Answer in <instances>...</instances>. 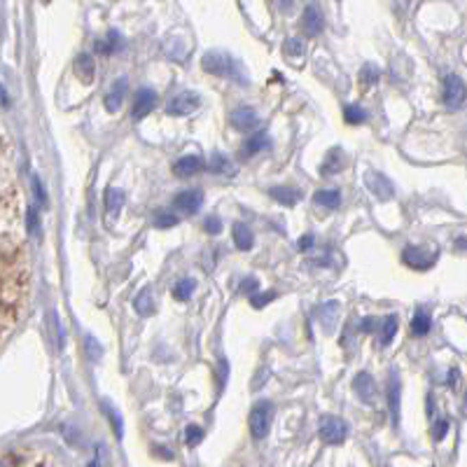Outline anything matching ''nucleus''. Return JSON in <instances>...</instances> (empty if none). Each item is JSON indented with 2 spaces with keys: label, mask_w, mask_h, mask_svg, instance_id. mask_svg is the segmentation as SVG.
Returning a JSON list of instances; mask_svg holds the SVG:
<instances>
[{
  "label": "nucleus",
  "mask_w": 467,
  "mask_h": 467,
  "mask_svg": "<svg viewBox=\"0 0 467 467\" xmlns=\"http://www.w3.org/2000/svg\"><path fill=\"white\" fill-rule=\"evenodd\" d=\"M28 290L24 252L0 239V337H5L19 318Z\"/></svg>",
  "instance_id": "obj_1"
},
{
  "label": "nucleus",
  "mask_w": 467,
  "mask_h": 467,
  "mask_svg": "<svg viewBox=\"0 0 467 467\" xmlns=\"http://www.w3.org/2000/svg\"><path fill=\"white\" fill-rule=\"evenodd\" d=\"M201 66H204L206 73L211 75H217V77H227V80H234V82H246L243 73H241V63L234 59V56H229L227 51H208V54H204V59H201Z\"/></svg>",
  "instance_id": "obj_2"
},
{
  "label": "nucleus",
  "mask_w": 467,
  "mask_h": 467,
  "mask_svg": "<svg viewBox=\"0 0 467 467\" xmlns=\"http://www.w3.org/2000/svg\"><path fill=\"white\" fill-rule=\"evenodd\" d=\"M271 423H274V405L269 400H262L252 407L250 411V432L255 440H264L271 430Z\"/></svg>",
  "instance_id": "obj_3"
},
{
  "label": "nucleus",
  "mask_w": 467,
  "mask_h": 467,
  "mask_svg": "<svg viewBox=\"0 0 467 467\" xmlns=\"http://www.w3.org/2000/svg\"><path fill=\"white\" fill-rule=\"evenodd\" d=\"M442 99H444V106H446L448 110H458L467 99V84L458 77V75H453V73L446 75V77H444Z\"/></svg>",
  "instance_id": "obj_4"
},
{
  "label": "nucleus",
  "mask_w": 467,
  "mask_h": 467,
  "mask_svg": "<svg viewBox=\"0 0 467 467\" xmlns=\"http://www.w3.org/2000/svg\"><path fill=\"white\" fill-rule=\"evenodd\" d=\"M201 108V96L197 91H180V94H176L173 99L169 101V115L173 117H187V115L197 112Z\"/></svg>",
  "instance_id": "obj_5"
},
{
  "label": "nucleus",
  "mask_w": 467,
  "mask_h": 467,
  "mask_svg": "<svg viewBox=\"0 0 467 467\" xmlns=\"http://www.w3.org/2000/svg\"><path fill=\"white\" fill-rule=\"evenodd\" d=\"M154 108H157V91L143 86V89L136 91L134 103H131V119H134V122H141V119H145Z\"/></svg>",
  "instance_id": "obj_6"
},
{
  "label": "nucleus",
  "mask_w": 467,
  "mask_h": 467,
  "mask_svg": "<svg viewBox=\"0 0 467 467\" xmlns=\"http://www.w3.org/2000/svg\"><path fill=\"white\" fill-rule=\"evenodd\" d=\"M435 259H437V252H425L423 248H418V246H409L402 250V262L416 271L430 269L432 264H435Z\"/></svg>",
  "instance_id": "obj_7"
},
{
  "label": "nucleus",
  "mask_w": 467,
  "mask_h": 467,
  "mask_svg": "<svg viewBox=\"0 0 467 467\" xmlns=\"http://www.w3.org/2000/svg\"><path fill=\"white\" fill-rule=\"evenodd\" d=\"M348 435V428L342 418L337 416H325L320 420V437L325 444H342Z\"/></svg>",
  "instance_id": "obj_8"
},
{
  "label": "nucleus",
  "mask_w": 467,
  "mask_h": 467,
  "mask_svg": "<svg viewBox=\"0 0 467 467\" xmlns=\"http://www.w3.org/2000/svg\"><path fill=\"white\" fill-rule=\"evenodd\" d=\"M201 201H204V194H201L199 189H184V192H180L173 199V206H176L178 213H182V215H197L201 208Z\"/></svg>",
  "instance_id": "obj_9"
},
{
  "label": "nucleus",
  "mask_w": 467,
  "mask_h": 467,
  "mask_svg": "<svg viewBox=\"0 0 467 467\" xmlns=\"http://www.w3.org/2000/svg\"><path fill=\"white\" fill-rule=\"evenodd\" d=\"M126 89H129V80L126 77H117L112 82V86L108 89L106 99H103V106H106L108 112H117L122 108V103L126 99Z\"/></svg>",
  "instance_id": "obj_10"
},
{
  "label": "nucleus",
  "mask_w": 467,
  "mask_h": 467,
  "mask_svg": "<svg viewBox=\"0 0 467 467\" xmlns=\"http://www.w3.org/2000/svg\"><path fill=\"white\" fill-rule=\"evenodd\" d=\"M229 124H232L236 131H250L259 124V115L255 112V108L250 106L236 108V110L229 115Z\"/></svg>",
  "instance_id": "obj_11"
},
{
  "label": "nucleus",
  "mask_w": 467,
  "mask_h": 467,
  "mask_svg": "<svg viewBox=\"0 0 467 467\" xmlns=\"http://www.w3.org/2000/svg\"><path fill=\"white\" fill-rule=\"evenodd\" d=\"M299 26H302V31L307 33L309 38L320 36V33H322V26H325V19H322L318 5H307V10H304Z\"/></svg>",
  "instance_id": "obj_12"
},
{
  "label": "nucleus",
  "mask_w": 467,
  "mask_h": 467,
  "mask_svg": "<svg viewBox=\"0 0 467 467\" xmlns=\"http://www.w3.org/2000/svg\"><path fill=\"white\" fill-rule=\"evenodd\" d=\"M271 145V138L264 134V131H259V134L255 136H250L248 141L243 143V145L239 147V159L241 161H248V159H252L255 154H259L262 149H267Z\"/></svg>",
  "instance_id": "obj_13"
},
{
  "label": "nucleus",
  "mask_w": 467,
  "mask_h": 467,
  "mask_svg": "<svg viewBox=\"0 0 467 467\" xmlns=\"http://www.w3.org/2000/svg\"><path fill=\"white\" fill-rule=\"evenodd\" d=\"M0 467H43L33 453L24 451H3L0 453Z\"/></svg>",
  "instance_id": "obj_14"
},
{
  "label": "nucleus",
  "mask_w": 467,
  "mask_h": 467,
  "mask_svg": "<svg viewBox=\"0 0 467 467\" xmlns=\"http://www.w3.org/2000/svg\"><path fill=\"white\" fill-rule=\"evenodd\" d=\"M367 189L381 201H388L393 197V184L381 173H367Z\"/></svg>",
  "instance_id": "obj_15"
},
{
  "label": "nucleus",
  "mask_w": 467,
  "mask_h": 467,
  "mask_svg": "<svg viewBox=\"0 0 467 467\" xmlns=\"http://www.w3.org/2000/svg\"><path fill=\"white\" fill-rule=\"evenodd\" d=\"M269 197L283 206H297L304 194H302V189H295V187H290V184H278V187L269 189Z\"/></svg>",
  "instance_id": "obj_16"
},
{
  "label": "nucleus",
  "mask_w": 467,
  "mask_h": 467,
  "mask_svg": "<svg viewBox=\"0 0 467 467\" xmlns=\"http://www.w3.org/2000/svg\"><path fill=\"white\" fill-rule=\"evenodd\" d=\"M124 201H126V194L119 187H108L106 189V194H103V204H106V215L110 217V220H115V217L119 215Z\"/></svg>",
  "instance_id": "obj_17"
},
{
  "label": "nucleus",
  "mask_w": 467,
  "mask_h": 467,
  "mask_svg": "<svg viewBox=\"0 0 467 467\" xmlns=\"http://www.w3.org/2000/svg\"><path fill=\"white\" fill-rule=\"evenodd\" d=\"M201 157H197V154H187V157H180L173 164V173H176L178 178H192L197 176V173L201 171Z\"/></svg>",
  "instance_id": "obj_18"
},
{
  "label": "nucleus",
  "mask_w": 467,
  "mask_h": 467,
  "mask_svg": "<svg viewBox=\"0 0 467 467\" xmlns=\"http://www.w3.org/2000/svg\"><path fill=\"white\" fill-rule=\"evenodd\" d=\"M94 49L103 56H112V54H117V51L124 49V38L119 36V31H108V38L96 40Z\"/></svg>",
  "instance_id": "obj_19"
},
{
  "label": "nucleus",
  "mask_w": 467,
  "mask_h": 467,
  "mask_svg": "<svg viewBox=\"0 0 467 467\" xmlns=\"http://www.w3.org/2000/svg\"><path fill=\"white\" fill-rule=\"evenodd\" d=\"M353 388H355V393L362 402H374V397H376V383H374V379L369 376L367 372L357 374L355 381H353Z\"/></svg>",
  "instance_id": "obj_20"
},
{
  "label": "nucleus",
  "mask_w": 467,
  "mask_h": 467,
  "mask_svg": "<svg viewBox=\"0 0 467 467\" xmlns=\"http://www.w3.org/2000/svg\"><path fill=\"white\" fill-rule=\"evenodd\" d=\"M73 68H75V75L82 80V84H91V82H94L96 66H94V59H91L89 54H80L77 59H75Z\"/></svg>",
  "instance_id": "obj_21"
},
{
  "label": "nucleus",
  "mask_w": 467,
  "mask_h": 467,
  "mask_svg": "<svg viewBox=\"0 0 467 467\" xmlns=\"http://www.w3.org/2000/svg\"><path fill=\"white\" fill-rule=\"evenodd\" d=\"M232 232H234V243L239 250H243V252L252 250V246H255V236H252V229L248 227L246 222H236Z\"/></svg>",
  "instance_id": "obj_22"
},
{
  "label": "nucleus",
  "mask_w": 467,
  "mask_h": 467,
  "mask_svg": "<svg viewBox=\"0 0 467 467\" xmlns=\"http://www.w3.org/2000/svg\"><path fill=\"white\" fill-rule=\"evenodd\" d=\"M400 397H402V383H400V376L393 372L390 374V385H388V407L395 423L400 420Z\"/></svg>",
  "instance_id": "obj_23"
},
{
  "label": "nucleus",
  "mask_w": 467,
  "mask_h": 467,
  "mask_svg": "<svg viewBox=\"0 0 467 467\" xmlns=\"http://www.w3.org/2000/svg\"><path fill=\"white\" fill-rule=\"evenodd\" d=\"M313 201L318 206H322V208H339L342 206V194L337 192V189H318V192L313 194Z\"/></svg>",
  "instance_id": "obj_24"
},
{
  "label": "nucleus",
  "mask_w": 467,
  "mask_h": 467,
  "mask_svg": "<svg viewBox=\"0 0 467 467\" xmlns=\"http://www.w3.org/2000/svg\"><path fill=\"white\" fill-rule=\"evenodd\" d=\"M344 161H346L344 152L339 147H334L332 152L327 154L325 164L320 166V173H322V176H334V173H339V171L344 169Z\"/></svg>",
  "instance_id": "obj_25"
},
{
  "label": "nucleus",
  "mask_w": 467,
  "mask_h": 467,
  "mask_svg": "<svg viewBox=\"0 0 467 467\" xmlns=\"http://www.w3.org/2000/svg\"><path fill=\"white\" fill-rule=\"evenodd\" d=\"M430 327H432L430 313H428V311H423V309H418L416 313H414V318H411V334H414V337H425V334L430 332Z\"/></svg>",
  "instance_id": "obj_26"
},
{
  "label": "nucleus",
  "mask_w": 467,
  "mask_h": 467,
  "mask_svg": "<svg viewBox=\"0 0 467 467\" xmlns=\"http://www.w3.org/2000/svg\"><path fill=\"white\" fill-rule=\"evenodd\" d=\"M194 290H197V280H194V278H180L176 285H173V297H176L178 302H187V299L194 295Z\"/></svg>",
  "instance_id": "obj_27"
},
{
  "label": "nucleus",
  "mask_w": 467,
  "mask_h": 467,
  "mask_svg": "<svg viewBox=\"0 0 467 467\" xmlns=\"http://www.w3.org/2000/svg\"><path fill=\"white\" fill-rule=\"evenodd\" d=\"M344 119L348 122L350 126H360L367 122V112L362 106H357V103H350V106L344 108Z\"/></svg>",
  "instance_id": "obj_28"
},
{
  "label": "nucleus",
  "mask_w": 467,
  "mask_h": 467,
  "mask_svg": "<svg viewBox=\"0 0 467 467\" xmlns=\"http://www.w3.org/2000/svg\"><path fill=\"white\" fill-rule=\"evenodd\" d=\"M379 77H381V71H379V66H374V63H365L360 71V84L365 86V89H372L374 84L379 82Z\"/></svg>",
  "instance_id": "obj_29"
},
{
  "label": "nucleus",
  "mask_w": 467,
  "mask_h": 467,
  "mask_svg": "<svg viewBox=\"0 0 467 467\" xmlns=\"http://www.w3.org/2000/svg\"><path fill=\"white\" fill-rule=\"evenodd\" d=\"M134 307H136V311H138V313H141V315H152L154 311H157V307H154V299H152V295H149V290H147V287L141 292V295L136 297Z\"/></svg>",
  "instance_id": "obj_30"
},
{
  "label": "nucleus",
  "mask_w": 467,
  "mask_h": 467,
  "mask_svg": "<svg viewBox=\"0 0 467 467\" xmlns=\"http://www.w3.org/2000/svg\"><path fill=\"white\" fill-rule=\"evenodd\" d=\"M208 171L220 173V176H232L234 166L229 164V159L224 157V154H213V159H211V164H208Z\"/></svg>",
  "instance_id": "obj_31"
},
{
  "label": "nucleus",
  "mask_w": 467,
  "mask_h": 467,
  "mask_svg": "<svg viewBox=\"0 0 467 467\" xmlns=\"http://www.w3.org/2000/svg\"><path fill=\"white\" fill-rule=\"evenodd\" d=\"M397 334V315H388L381 325V346H390Z\"/></svg>",
  "instance_id": "obj_32"
},
{
  "label": "nucleus",
  "mask_w": 467,
  "mask_h": 467,
  "mask_svg": "<svg viewBox=\"0 0 467 467\" xmlns=\"http://www.w3.org/2000/svg\"><path fill=\"white\" fill-rule=\"evenodd\" d=\"M337 311H339V304L337 302H330V304H325V307L320 309L318 318H320V322H322V327H325V330H332V327H334V320H337Z\"/></svg>",
  "instance_id": "obj_33"
},
{
  "label": "nucleus",
  "mask_w": 467,
  "mask_h": 467,
  "mask_svg": "<svg viewBox=\"0 0 467 467\" xmlns=\"http://www.w3.org/2000/svg\"><path fill=\"white\" fill-rule=\"evenodd\" d=\"M283 51H285V56L287 59H292V56H302L304 54V43L299 38H290V40H285V45H283Z\"/></svg>",
  "instance_id": "obj_34"
},
{
  "label": "nucleus",
  "mask_w": 467,
  "mask_h": 467,
  "mask_svg": "<svg viewBox=\"0 0 467 467\" xmlns=\"http://www.w3.org/2000/svg\"><path fill=\"white\" fill-rule=\"evenodd\" d=\"M278 297V292L269 290V292H255V295H250V304L255 309H264L269 302H274V299Z\"/></svg>",
  "instance_id": "obj_35"
},
{
  "label": "nucleus",
  "mask_w": 467,
  "mask_h": 467,
  "mask_svg": "<svg viewBox=\"0 0 467 467\" xmlns=\"http://www.w3.org/2000/svg\"><path fill=\"white\" fill-rule=\"evenodd\" d=\"M178 224V215H173V213H159L157 217H154V227L157 229H171Z\"/></svg>",
  "instance_id": "obj_36"
},
{
  "label": "nucleus",
  "mask_w": 467,
  "mask_h": 467,
  "mask_svg": "<svg viewBox=\"0 0 467 467\" xmlns=\"http://www.w3.org/2000/svg\"><path fill=\"white\" fill-rule=\"evenodd\" d=\"M259 290V280L257 278H252V276H248V278H243L239 283V295H255V292Z\"/></svg>",
  "instance_id": "obj_37"
},
{
  "label": "nucleus",
  "mask_w": 467,
  "mask_h": 467,
  "mask_svg": "<svg viewBox=\"0 0 467 467\" xmlns=\"http://www.w3.org/2000/svg\"><path fill=\"white\" fill-rule=\"evenodd\" d=\"M204 232L208 234V236H217V234H220V232H222L220 217H215V215L206 217V220H204Z\"/></svg>",
  "instance_id": "obj_38"
},
{
  "label": "nucleus",
  "mask_w": 467,
  "mask_h": 467,
  "mask_svg": "<svg viewBox=\"0 0 467 467\" xmlns=\"http://www.w3.org/2000/svg\"><path fill=\"white\" fill-rule=\"evenodd\" d=\"M184 437H187V444L189 446H197V444L204 440V430L197 428V425H189L187 432H184Z\"/></svg>",
  "instance_id": "obj_39"
},
{
  "label": "nucleus",
  "mask_w": 467,
  "mask_h": 467,
  "mask_svg": "<svg viewBox=\"0 0 467 467\" xmlns=\"http://www.w3.org/2000/svg\"><path fill=\"white\" fill-rule=\"evenodd\" d=\"M103 407H106V416H110V420H112L115 435H117V437H122V420H119L117 411H115V409H112L110 405H103Z\"/></svg>",
  "instance_id": "obj_40"
},
{
  "label": "nucleus",
  "mask_w": 467,
  "mask_h": 467,
  "mask_svg": "<svg viewBox=\"0 0 467 467\" xmlns=\"http://www.w3.org/2000/svg\"><path fill=\"white\" fill-rule=\"evenodd\" d=\"M86 355L91 357H101V346L94 337H86Z\"/></svg>",
  "instance_id": "obj_41"
},
{
  "label": "nucleus",
  "mask_w": 467,
  "mask_h": 467,
  "mask_svg": "<svg viewBox=\"0 0 467 467\" xmlns=\"http://www.w3.org/2000/svg\"><path fill=\"white\" fill-rule=\"evenodd\" d=\"M313 243H315V239L311 234H307V236H302V239H299V243H297V248L302 252H307V250H311V248H313Z\"/></svg>",
  "instance_id": "obj_42"
},
{
  "label": "nucleus",
  "mask_w": 467,
  "mask_h": 467,
  "mask_svg": "<svg viewBox=\"0 0 467 467\" xmlns=\"http://www.w3.org/2000/svg\"><path fill=\"white\" fill-rule=\"evenodd\" d=\"M33 187H36V192H38V204L45 206V204H47V194H45V189H43V184H40L38 178L33 180Z\"/></svg>",
  "instance_id": "obj_43"
},
{
  "label": "nucleus",
  "mask_w": 467,
  "mask_h": 467,
  "mask_svg": "<svg viewBox=\"0 0 467 467\" xmlns=\"http://www.w3.org/2000/svg\"><path fill=\"white\" fill-rule=\"evenodd\" d=\"M446 430H448V423H446V420H440V423H437V428H435V440H442V437L446 435Z\"/></svg>",
  "instance_id": "obj_44"
},
{
  "label": "nucleus",
  "mask_w": 467,
  "mask_h": 467,
  "mask_svg": "<svg viewBox=\"0 0 467 467\" xmlns=\"http://www.w3.org/2000/svg\"><path fill=\"white\" fill-rule=\"evenodd\" d=\"M28 227H31V232H38V213L36 211H28Z\"/></svg>",
  "instance_id": "obj_45"
},
{
  "label": "nucleus",
  "mask_w": 467,
  "mask_h": 467,
  "mask_svg": "<svg viewBox=\"0 0 467 467\" xmlns=\"http://www.w3.org/2000/svg\"><path fill=\"white\" fill-rule=\"evenodd\" d=\"M374 327H376V320H374V318L362 320V332H374Z\"/></svg>",
  "instance_id": "obj_46"
},
{
  "label": "nucleus",
  "mask_w": 467,
  "mask_h": 467,
  "mask_svg": "<svg viewBox=\"0 0 467 467\" xmlns=\"http://www.w3.org/2000/svg\"><path fill=\"white\" fill-rule=\"evenodd\" d=\"M278 5H280V10H283V12H290V10H292V0H278Z\"/></svg>",
  "instance_id": "obj_47"
},
{
  "label": "nucleus",
  "mask_w": 467,
  "mask_h": 467,
  "mask_svg": "<svg viewBox=\"0 0 467 467\" xmlns=\"http://www.w3.org/2000/svg\"><path fill=\"white\" fill-rule=\"evenodd\" d=\"M455 246H458V250H467V241L465 239H458V243H455Z\"/></svg>",
  "instance_id": "obj_48"
}]
</instances>
